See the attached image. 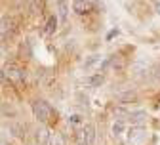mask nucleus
Segmentation results:
<instances>
[{
  "instance_id": "obj_1",
  "label": "nucleus",
  "mask_w": 160,
  "mask_h": 145,
  "mask_svg": "<svg viewBox=\"0 0 160 145\" xmlns=\"http://www.w3.org/2000/svg\"><path fill=\"white\" fill-rule=\"evenodd\" d=\"M32 115H34V118H36L38 122H48V120L52 118L53 111H52V107H50V103L38 99V101L32 103Z\"/></svg>"
},
{
  "instance_id": "obj_7",
  "label": "nucleus",
  "mask_w": 160,
  "mask_h": 145,
  "mask_svg": "<svg viewBox=\"0 0 160 145\" xmlns=\"http://www.w3.org/2000/svg\"><path fill=\"white\" fill-rule=\"evenodd\" d=\"M116 99L122 101V103H130V101H135V99H137V94H135L133 90H126V92L116 94Z\"/></svg>"
},
{
  "instance_id": "obj_10",
  "label": "nucleus",
  "mask_w": 160,
  "mask_h": 145,
  "mask_svg": "<svg viewBox=\"0 0 160 145\" xmlns=\"http://www.w3.org/2000/svg\"><path fill=\"white\" fill-rule=\"evenodd\" d=\"M105 82V76L101 75V73H97V75H92L90 78H86V84L88 86H92V88H97V86H101Z\"/></svg>"
},
{
  "instance_id": "obj_6",
  "label": "nucleus",
  "mask_w": 160,
  "mask_h": 145,
  "mask_svg": "<svg viewBox=\"0 0 160 145\" xmlns=\"http://www.w3.org/2000/svg\"><path fill=\"white\" fill-rule=\"evenodd\" d=\"M34 139H36L38 145L48 143V141H50V130H48L46 126H40V128L36 130V134H34Z\"/></svg>"
},
{
  "instance_id": "obj_3",
  "label": "nucleus",
  "mask_w": 160,
  "mask_h": 145,
  "mask_svg": "<svg viewBox=\"0 0 160 145\" xmlns=\"http://www.w3.org/2000/svg\"><path fill=\"white\" fill-rule=\"evenodd\" d=\"M4 78L12 80V82H21L25 78V71L23 69H19L15 63H8L4 67Z\"/></svg>"
},
{
  "instance_id": "obj_17",
  "label": "nucleus",
  "mask_w": 160,
  "mask_h": 145,
  "mask_svg": "<svg viewBox=\"0 0 160 145\" xmlns=\"http://www.w3.org/2000/svg\"><path fill=\"white\" fill-rule=\"evenodd\" d=\"M154 76L160 80V63H158V65H156V69H154Z\"/></svg>"
},
{
  "instance_id": "obj_2",
  "label": "nucleus",
  "mask_w": 160,
  "mask_h": 145,
  "mask_svg": "<svg viewBox=\"0 0 160 145\" xmlns=\"http://www.w3.org/2000/svg\"><path fill=\"white\" fill-rule=\"evenodd\" d=\"M147 137V130L143 126H132L128 130V143L130 145H141Z\"/></svg>"
},
{
  "instance_id": "obj_5",
  "label": "nucleus",
  "mask_w": 160,
  "mask_h": 145,
  "mask_svg": "<svg viewBox=\"0 0 160 145\" xmlns=\"http://www.w3.org/2000/svg\"><path fill=\"white\" fill-rule=\"evenodd\" d=\"M72 10L78 15H84L92 10V4H90V0H72Z\"/></svg>"
},
{
  "instance_id": "obj_8",
  "label": "nucleus",
  "mask_w": 160,
  "mask_h": 145,
  "mask_svg": "<svg viewBox=\"0 0 160 145\" xmlns=\"http://www.w3.org/2000/svg\"><path fill=\"white\" fill-rule=\"evenodd\" d=\"M13 19L12 17H2L0 19V34H8L12 29H13Z\"/></svg>"
},
{
  "instance_id": "obj_13",
  "label": "nucleus",
  "mask_w": 160,
  "mask_h": 145,
  "mask_svg": "<svg viewBox=\"0 0 160 145\" xmlns=\"http://www.w3.org/2000/svg\"><path fill=\"white\" fill-rule=\"evenodd\" d=\"M128 117L132 122H143L147 118V113L145 111H132V113H128Z\"/></svg>"
},
{
  "instance_id": "obj_16",
  "label": "nucleus",
  "mask_w": 160,
  "mask_h": 145,
  "mask_svg": "<svg viewBox=\"0 0 160 145\" xmlns=\"http://www.w3.org/2000/svg\"><path fill=\"white\" fill-rule=\"evenodd\" d=\"M80 122H82L80 115H72V117H69V124H80Z\"/></svg>"
},
{
  "instance_id": "obj_9",
  "label": "nucleus",
  "mask_w": 160,
  "mask_h": 145,
  "mask_svg": "<svg viewBox=\"0 0 160 145\" xmlns=\"http://www.w3.org/2000/svg\"><path fill=\"white\" fill-rule=\"evenodd\" d=\"M57 15H59V19L61 21H65L67 19V15H69V4H67V0H57Z\"/></svg>"
},
{
  "instance_id": "obj_4",
  "label": "nucleus",
  "mask_w": 160,
  "mask_h": 145,
  "mask_svg": "<svg viewBox=\"0 0 160 145\" xmlns=\"http://www.w3.org/2000/svg\"><path fill=\"white\" fill-rule=\"evenodd\" d=\"M95 141V128L92 124H86L82 128V132L78 134V143H86V145H92Z\"/></svg>"
},
{
  "instance_id": "obj_20",
  "label": "nucleus",
  "mask_w": 160,
  "mask_h": 145,
  "mask_svg": "<svg viewBox=\"0 0 160 145\" xmlns=\"http://www.w3.org/2000/svg\"><path fill=\"white\" fill-rule=\"evenodd\" d=\"M78 145H86V143H78Z\"/></svg>"
},
{
  "instance_id": "obj_14",
  "label": "nucleus",
  "mask_w": 160,
  "mask_h": 145,
  "mask_svg": "<svg viewBox=\"0 0 160 145\" xmlns=\"http://www.w3.org/2000/svg\"><path fill=\"white\" fill-rule=\"evenodd\" d=\"M48 145H65V141H63V137L59 136V134H50Z\"/></svg>"
},
{
  "instance_id": "obj_11",
  "label": "nucleus",
  "mask_w": 160,
  "mask_h": 145,
  "mask_svg": "<svg viewBox=\"0 0 160 145\" xmlns=\"http://www.w3.org/2000/svg\"><path fill=\"white\" fill-rule=\"evenodd\" d=\"M55 29H57V15H50V17H48V21H46V29H44V33H46V34H53Z\"/></svg>"
},
{
  "instance_id": "obj_19",
  "label": "nucleus",
  "mask_w": 160,
  "mask_h": 145,
  "mask_svg": "<svg viewBox=\"0 0 160 145\" xmlns=\"http://www.w3.org/2000/svg\"><path fill=\"white\" fill-rule=\"evenodd\" d=\"M0 145H8V143H4V141H0Z\"/></svg>"
},
{
  "instance_id": "obj_15",
  "label": "nucleus",
  "mask_w": 160,
  "mask_h": 145,
  "mask_svg": "<svg viewBox=\"0 0 160 145\" xmlns=\"http://www.w3.org/2000/svg\"><path fill=\"white\" fill-rule=\"evenodd\" d=\"M122 132H124V122H122V120L114 122V124H112V134H114V136H120Z\"/></svg>"
},
{
  "instance_id": "obj_12",
  "label": "nucleus",
  "mask_w": 160,
  "mask_h": 145,
  "mask_svg": "<svg viewBox=\"0 0 160 145\" xmlns=\"http://www.w3.org/2000/svg\"><path fill=\"white\" fill-rule=\"evenodd\" d=\"M95 65H101V57L99 55H92V57H88L86 61H84V69H93Z\"/></svg>"
},
{
  "instance_id": "obj_18",
  "label": "nucleus",
  "mask_w": 160,
  "mask_h": 145,
  "mask_svg": "<svg viewBox=\"0 0 160 145\" xmlns=\"http://www.w3.org/2000/svg\"><path fill=\"white\" fill-rule=\"evenodd\" d=\"M154 8H156V13L160 15V2H154Z\"/></svg>"
}]
</instances>
